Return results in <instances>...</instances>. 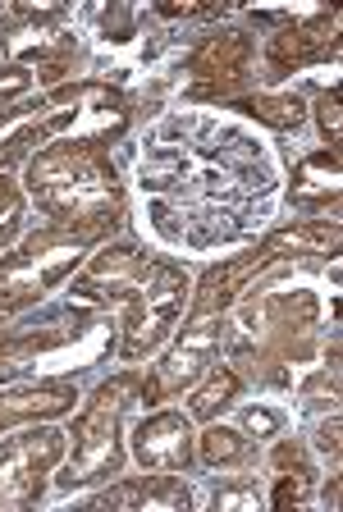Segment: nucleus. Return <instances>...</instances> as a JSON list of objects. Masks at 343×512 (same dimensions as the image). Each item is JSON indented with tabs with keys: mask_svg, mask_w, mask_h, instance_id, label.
Masks as SVG:
<instances>
[{
	"mask_svg": "<svg viewBox=\"0 0 343 512\" xmlns=\"http://www.w3.org/2000/svg\"><path fill=\"white\" fill-rule=\"evenodd\" d=\"M37 192V206L51 215V224H87L115 220L119 183L110 160L92 147H46L28 170Z\"/></svg>",
	"mask_w": 343,
	"mask_h": 512,
	"instance_id": "1",
	"label": "nucleus"
},
{
	"mask_svg": "<svg viewBox=\"0 0 343 512\" xmlns=\"http://www.w3.org/2000/svg\"><path fill=\"white\" fill-rule=\"evenodd\" d=\"M115 220H87V224H46L37 229L14 256L0 261V307L19 311L23 302L42 298V288H51L60 275L74 270L83 247H92Z\"/></svg>",
	"mask_w": 343,
	"mask_h": 512,
	"instance_id": "2",
	"label": "nucleus"
},
{
	"mask_svg": "<svg viewBox=\"0 0 343 512\" xmlns=\"http://www.w3.org/2000/svg\"><path fill=\"white\" fill-rule=\"evenodd\" d=\"M133 375H115L110 384H101L92 403L83 407L74 426V458H69L60 485L74 490V485H87V480H106L119 476L124 467V448H119V421H124V407H129L133 394Z\"/></svg>",
	"mask_w": 343,
	"mask_h": 512,
	"instance_id": "3",
	"label": "nucleus"
},
{
	"mask_svg": "<svg viewBox=\"0 0 343 512\" xmlns=\"http://www.w3.org/2000/svg\"><path fill=\"white\" fill-rule=\"evenodd\" d=\"M183 298H188V279H183V270L170 266V261L151 266L147 284L133 293L119 357H124V362H138V357H147L151 348H161L165 334L174 330V320L183 316Z\"/></svg>",
	"mask_w": 343,
	"mask_h": 512,
	"instance_id": "4",
	"label": "nucleus"
},
{
	"mask_svg": "<svg viewBox=\"0 0 343 512\" xmlns=\"http://www.w3.org/2000/svg\"><path fill=\"white\" fill-rule=\"evenodd\" d=\"M65 458V435L51 426L23 430V435L0 444V503H37L42 499V476Z\"/></svg>",
	"mask_w": 343,
	"mask_h": 512,
	"instance_id": "5",
	"label": "nucleus"
},
{
	"mask_svg": "<svg viewBox=\"0 0 343 512\" xmlns=\"http://www.w3.org/2000/svg\"><path fill=\"white\" fill-rule=\"evenodd\" d=\"M220 330H225L220 316H193V325L183 330V343L156 366V375L142 384V398H165V394H174V389H183V384H193L197 375L211 366L215 348H220Z\"/></svg>",
	"mask_w": 343,
	"mask_h": 512,
	"instance_id": "6",
	"label": "nucleus"
},
{
	"mask_svg": "<svg viewBox=\"0 0 343 512\" xmlns=\"http://www.w3.org/2000/svg\"><path fill=\"white\" fill-rule=\"evenodd\" d=\"M247 60H252V37L238 28H225L206 37L193 55H188V74L202 78L197 96H234L243 87Z\"/></svg>",
	"mask_w": 343,
	"mask_h": 512,
	"instance_id": "7",
	"label": "nucleus"
},
{
	"mask_svg": "<svg viewBox=\"0 0 343 512\" xmlns=\"http://www.w3.org/2000/svg\"><path fill=\"white\" fill-rule=\"evenodd\" d=\"M151 275V261L138 256V247H101L92 256V266L74 279V293L87 302H110V298H133Z\"/></svg>",
	"mask_w": 343,
	"mask_h": 512,
	"instance_id": "8",
	"label": "nucleus"
},
{
	"mask_svg": "<svg viewBox=\"0 0 343 512\" xmlns=\"http://www.w3.org/2000/svg\"><path fill=\"white\" fill-rule=\"evenodd\" d=\"M133 453L147 471H188L193 467V430L179 412L147 416L133 430Z\"/></svg>",
	"mask_w": 343,
	"mask_h": 512,
	"instance_id": "9",
	"label": "nucleus"
},
{
	"mask_svg": "<svg viewBox=\"0 0 343 512\" xmlns=\"http://www.w3.org/2000/svg\"><path fill=\"white\" fill-rule=\"evenodd\" d=\"M330 32H334V14H316V19H307V23L284 28L279 37H270V69H275V74H293V69L311 64L330 46Z\"/></svg>",
	"mask_w": 343,
	"mask_h": 512,
	"instance_id": "10",
	"label": "nucleus"
},
{
	"mask_svg": "<svg viewBox=\"0 0 343 512\" xmlns=\"http://www.w3.org/2000/svg\"><path fill=\"white\" fill-rule=\"evenodd\" d=\"M78 403L74 384L69 380H46L33 389H14V394H0V430L14 426V421H37V416H60Z\"/></svg>",
	"mask_w": 343,
	"mask_h": 512,
	"instance_id": "11",
	"label": "nucleus"
},
{
	"mask_svg": "<svg viewBox=\"0 0 343 512\" xmlns=\"http://www.w3.org/2000/svg\"><path fill=\"white\" fill-rule=\"evenodd\" d=\"M266 261H270V252H266V247H257V252L238 256V261L215 266L211 275L202 279V293H197V302H193V316H220V311L238 298V288L247 284V275H257Z\"/></svg>",
	"mask_w": 343,
	"mask_h": 512,
	"instance_id": "12",
	"label": "nucleus"
},
{
	"mask_svg": "<svg viewBox=\"0 0 343 512\" xmlns=\"http://www.w3.org/2000/svg\"><path fill=\"white\" fill-rule=\"evenodd\" d=\"M97 508H129V503H142V508H188V490L183 480L174 476H147V480H124L115 490L97 494Z\"/></svg>",
	"mask_w": 343,
	"mask_h": 512,
	"instance_id": "13",
	"label": "nucleus"
},
{
	"mask_svg": "<svg viewBox=\"0 0 343 512\" xmlns=\"http://www.w3.org/2000/svg\"><path fill=\"white\" fill-rule=\"evenodd\" d=\"M339 197V151H316L298 165L293 174V202L298 206H321Z\"/></svg>",
	"mask_w": 343,
	"mask_h": 512,
	"instance_id": "14",
	"label": "nucleus"
},
{
	"mask_svg": "<svg viewBox=\"0 0 343 512\" xmlns=\"http://www.w3.org/2000/svg\"><path fill=\"white\" fill-rule=\"evenodd\" d=\"M270 256L275 252H284V247H307V252H334L339 247V224H325V220H316V224H298V229H279V234H270L266 243Z\"/></svg>",
	"mask_w": 343,
	"mask_h": 512,
	"instance_id": "15",
	"label": "nucleus"
},
{
	"mask_svg": "<svg viewBox=\"0 0 343 512\" xmlns=\"http://www.w3.org/2000/svg\"><path fill=\"white\" fill-rule=\"evenodd\" d=\"M238 110H247L252 119H261V124H270V128H298L302 124V101L298 96H243L238 101Z\"/></svg>",
	"mask_w": 343,
	"mask_h": 512,
	"instance_id": "16",
	"label": "nucleus"
},
{
	"mask_svg": "<svg viewBox=\"0 0 343 512\" xmlns=\"http://www.w3.org/2000/svg\"><path fill=\"white\" fill-rule=\"evenodd\" d=\"M197 453H202L206 467H229V462H243L247 439L229 426H211L202 439H197Z\"/></svg>",
	"mask_w": 343,
	"mask_h": 512,
	"instance_id": "17",
	"label": "nucleus"
},
{
	"mask_svg": "<svg viewBox=\"0 0 343 512\" xmlns=\"http://www.w3.org/2000/svg\"><path fill=\"white\" fill-rule=\"evenodd\" d=\"M238 394V375L234 371H211V380L202 384L193 394V416H202V421H211L220 407L229 403V398Z\"/></svg>",
	"mask_w": 343,
	"mask_h": 512,
	"instance_id": "18",
	"label": "nucleus"
},
{
	"mask_svg": "<svg viewBox=\"0 0 343 512\" xmlns=\"http://www.w3.org/2000/svg\"><path fill=\"white\" fill-rule=\"evenodd\" d=\"M311 490V471L298 467V476H284L279 480V490H275V508H289V503H302Z\"/></svg>",
	"mask_w": 343,
	"mask_h": 512,
	"instance_id": "19",
	"label": "nucleus"
},
{
	"mask_svg": "<svg viewBox=\"0 0 343 512\" xmlns=\"http://www.w3.org/2000/svg\"><path fill=\"white\" fill-rule=\"evenodd\" d=\"M321 128H325V138H330V147L339 151L343 128H339V92H334V87L321 96Z\"/></svg>",
	"mask_w": 343,
	"mask_h": 512,
	"instance_id": "20",
	"label": "nucleus"
},
{
	"mask_svg": "<svg viewBox=\"0 0 343 512\" xmlns=\"http://www.w3.org/2000/svg\"><path fill=\"white\" fill-rule=\"evenodd\" d=\"M33 87V74L23 69V64H10V69H0V101H10V96H23Z\"/></svg>",
	"mask_w": 343,
	"mask_h": 512,
	"instance_id": "21",
	"label": "nucleus"
},
{
	"mask_svg": "<svg viewBox=\"0 0 343 512\" xmlns=\"http://www.w3.org/2000/svg\"><path fill=\"white\" fill-rule=\"evenodd\" d=\"M243 426L252 430V435H275V430H279V412H266V407H247V412H243Z\"/></svg>",
	"mask_w": 343,
	"mask_h": 512,
	"instance_id": "22",
	"label": "nucleus"
},
{
	"mask_svg": "<svg viewBox=\"0 0 343 512\" xmlns=\"http://www.w3.org/2000/svg\"><path fill=\"white\" fill-rule=\"evenodd\" d=\"M257 485H247V490H220L215 494V508H247V503H257Z\"/></svg>",
	"mask_w": 343,
	"mask_h": 512,
	"instance_id": "23",
	"label": "nucleus"
},
{
	"mask_svg": "<svg viewBox=\"0 0 343 512\" xmlns=\"http://www.w3.org/2000/svg\"><path fill=\"white\" fill-rule=\"evenodd\" d=\"M106 37L124 42V37H129V14H124V10H110L106 14Z\"/></svg>",
	"mask_w": 343,
	"mask_h": 512,
	"instance_id": "24",
	"label": "nucleus"
},
{
	"mask_svg": "<svg viewBox=\"0 0 343 512\" xmlns=\"http://www.w3.org/2000/svg\"><path fill=\"white\" fill-rule=\"evenodd\" d=\"M19 215L23 211H5V215H0V252H5V243H10L14 234H19Z\"/></svg>",
	"mask_w": 343,
	"mask_h": 512,
	"instance_id": "25",
	"label": "nucleus"
},
{
	"mask_svg": "<svg viewBox=\"0 0 343 512\" xmlns=\"http://www.w3.org/2000/svg\"><path fill=\"white\" fill-rule=\"evenodd\" d=\"M321 448H325V453H339V421L321 426Z\"/></svg>",
	"mask_w": 343,
	"mask_h": 512,
	"instance_id": "26",
	"label": "nucleus"
},
{
	"mask_svg": "<svg viewBox=\"0 0 343 512\" xmlns=\"http://www.w3.org/2000/svg\"><path fill=\"white\" fill-rule=\"evenodd\" d=\"M0 316H5V307H0Z\"/></svg>",
	"mask_w": 343,
	"mask_h": 512,
	"instance_id": "27",
	"label": "nucleus"
}]
</instances>
